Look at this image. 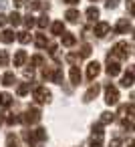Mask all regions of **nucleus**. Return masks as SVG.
<instances>
[{
  "label": "nucleus",
  "instance_id": "obj_1",
  "mask_svg": "<svg viewBox=\"0 0 135 147\" xmlns=\"http://www.w3.org/2000/svg\"><path fill=\"white\" fill-rule=\"evenodd\" d=\"M109 57H111V59H127V57H131V45H127V42H117V45L113 47V51H111Z\"/></svg>",
  "mask_w": 135,
  "mask_h": 147
},
{
  "label": "nucleus",
  "instance_id": "obj_2",
  "mask_svg": "<svg viewBox=\"0 0 135 147\" xmlns=\"http://www.w3.org/2000/svg\"><path fill=\"white\" fill-rule=\"evenodd\" d=\"M32 99H34L36 103H49V101L53 99V93H51L47 87H36L34 93H32Z\"/></svg>",
  "mask_w": 135,
  "mask_h": 147
},
{
  "label": "nucleus",
  "instance_id": "obj_3",
  "mask_svg": "<svg viewBox=\"0 0 135 147\" xmlns=\"http://www.w3.org/2000/svg\"><path fill=\"white\" fill-rule=\"evenodd\" d=\"M38 121H41V111L38 109H28L24 115H20V123H24V125H34Z\"/></svg>",
  "mask_w": 135,
  "mask_h": 147
},
{
  "label": "nucleus",
  "instance_id": "obj_4",
  "mask_svg": "<svg viewBox=\"0 0 135 147\" xmlns=\"http://www.w3.org/2000/svg\"><path fill=\"white\" fill-rule=\"evenodd\" d=\"M105 103L111 105V107L119 103V91H117V87H113V85L105 87Z\"/></svg>",
  "mask_w": 135,
  "mask_h": 147
},
{
  "label": "nucleus",
  "instance_id": "obj_5",
  "mask_svg": "<svg viewBox=\"0 0 135 147\" xmlns=\"http://www.w3.org/2000/svg\"><path fill=\"white\" fill-rule=\"evenodd\" d=\"M119 73H121V67H119V63L107 55V75H109V77H117Z\"/></svg>",
  "mask_w": 135,
  "mask_h": 147
},
{
  "label": "nucleus",
  "instance_id": "obj_6",
  "mask_svg": "<svg viewBox=\"0 0 135 147\" xmlns=\"http://www.w3.org/2000/svg\"><path fill=\"white\" fill-rule=\"evenodd\" d=\"M109 32H111V26H109V22H97V24H95V34H97L99 38L107 36Z\"/></svg>",
  "mask_w": 135,
  "mask_h": 147
},
{
  "label": "nucleus",
  "instance_id": "obj_7",
  "mask_svg": "<svg viewBox=\"0 0 135 147\" xmlns=\"http://www.w3.org/2000/svg\"><path fill=\"white\" fill-rule=\"evenodd\" d=\"M99 73H101V65H99L97 61L89 63V67H87V79H89V81H93Z\"/></svg>",
  "mask_w": 135,
  "mask_h": 147
},
{
  "label": "nucleus",
  "instance_id": "obj_8",
  "mask_svg": "<svg viewBox=\"0 0 135 147\" xmlns=\"http://www.w3.org/2000/svg\"><path fill=\"white\" fill-rule=\"evenodd\" d=\"M99 91H101V87H99V85H91V87H89V91L85 93L83 101H85V103H91V101H93V99L99 95Z\"/></svg>",
  "mask_w": 135,
  "mask_h": 147
},
{
  "label": "nucleus",
  "instance_id": "obj_9",
  "mask_svg": "<svg viewBox=\"0 0 135 147\" xmlns=\"http://www.w3.org/2000/svg\"><path fill=\"white\" fill-rule=\"evenodd\" d=\"M129 28H131V24H129L127 18H121V20L115 24V32H117V34H123V32H127Z\"/></svg>",
  "mask_w": 135,
  "mask_h": 147
},
{
  "label": "nucleus",
  "instance_id": "obj_10",
  "mask_svg": "<svg viewBox=\"0 0 135 147\" xmlns=\"http://www.w3.org/2000/svg\"><path fill=\"white\" fill-rule=\"evenodd\" d=\"M65 18H67L69 22H73V24H75V22H79L81 12H79V10H75V8H69V10L65 12Z\"/></svg>",
  "mask_w": 135,
  "mask_h": 147
},
{
  "label": "nucleus",
  "instance_id": "obj_11",
  "mask_svg": "<svg viewBox=\"0 0 135 147\" xmlns=\"http://www.w3.org/2000/svg\"><path fill=\"white\" fill-rule=\"evenodd\" d=\"M26 63V51H16L14 55V67H22Z\"/></svg>",
  "mask_w": 135,
  "mask_h": 147
},
{
  "label": "nucleus",
  "instance_id": "obj_12",
  "mask_svg": "<svg viewBox=\"0 0 135 147\" xmlns=\"http://www.w3.org/2000/svg\"><path fill=\"white\" fill-rule=\"evenodd\" d=\"M69 77H71V83H73V85H79V83H81V71H79V67H71Z\"/></svg>",
  "mask_w": 135,
  "mask_h": 147
},
{
  "label": "nucleus",
  "instance_id": "obj_13",
  "mask_svg": "<svg viewBox=\"0 0 135 147\" xmlns=\"http://www.w3.org/2000/svg\"><path fill=\"white\" fill-rule=\"evenodd\" d=\"M14 83H16V77H14V73H12V71H8V73L2 77V85H4V87H12Z\"/></svg>",
  "mask_w": 135,
  "mask_h": 147
},
{
  "label": "nucleus",
  "instance_id": "obj_14",
  "mask_svg": "<svg viewBox=\"0 0 135 147\" xmlns=\"http://www.w3.org/2000/svg\"><path fill=\"white\" fill-rule=\"evenodd\" d=\"M121 85H123V87H133V69H129V71L123 75Z\"/></svg>",
  "mask_w": 135,
  "mask_h": 147
},
{
  "label": "nucleus",
  "instance_id": "obj_15",
  "mask_svg": "<svg viewBox=\"0 0 135 147\" xmlns=\"http://www.w3.org/2000/svg\"><path fill=\"white\" fill-rule=\"evenodd\" d=\"M14 38H16V34H14L12 30H2V32H0V40L6 42V45H8V42H12Z\"/></svg>",
  "mask_w": 135,
  "mask_h": 147
},
{
  "label": "nucleus",
  "instance_id": "obj_16",
  "mask_svg": "<svg viewBox=\"0 0 135 147\" xmlns=\"http://www.w3.org/2000/svg\"><path fill=\"white\" fill-rule=\"evenodd\" d=\"M113 119H115V115H113V113H109V111H103V113H101V119H99V123H101V125H109V123H113Z\"/></svg>",
  "mask_w": 135,
  "mask_h": 147
},
{
  "label": "nucleus",
  "instance_id": "obj_17",
  "mask_svg": "<svg viewBox=\"0 0 135 147\" xmlns=\"http://www.w3.org/2000/svg\"><path fill=\"white\" fill-rule=\"evenodd\" d=\"M87 18H89L91 22H95V20L99 18V8H97V6H89V8H87Z\"/></svg>",
  "mask_w": 135,
  "mask_h": 147
},
{
  "label": "nucleus",
  "instance_id": "obj_18",
  "mask_svg": "<svg viewBox=\"0 0 135 147\" xmlns=\"http://www.w3.org/2000/svg\"><path fill=\"white\" fill-rule=\"evenodd\" d=\"M75 42H77L75 34H71V32H63V45H65V47H73Z\"/></svg>",
  "mask_w": 135,
  "mask_h": 147
},
{
  "label": "nucleus",
  "instance_id": "obj_19",
  "mask_svg": "<svg viewBox=\"0 0 135 147\" xmlns=\"http://www.w3.org/2000/svg\"><path fill=\"white\" fill-rule=\"evenodd\" d=\"M93 139H97V141H103V125H101V123L93 125Z\"/></svg>",
  "mask_w": 135,
  "mask_h": 147
},
{
  "label": "nucleus",
  "instance_id": "obj_20",
  "mask_svg": "<svg viewBox=\"0 0 135 147\" xmlns=\"http://www.w3.org/2000/svg\"><path fill=\"white\" fill-rule=\"evenodd\" d=\"M6 20H8V22H10V24H12V26H18V24H20V22H22V16H20V14H18V12H12V14H10V16H8V18H6Z\"/></svg>",
  "mask_w": 135,
  "mask_h": 147
},
{
  "label": "nucleus",
  "instance_id": "obj_21",
  "mask_svg": "<svg viewBox=\"0 0 135 147\" xmlns=\"http://www.w3.org/2000/svg\"><path fill=\"white\" fill-rule=\"evenodd\" d=\"M51 30H53V34H63V32H65V24H63L61 20H57V22H53Z\"/></svg>",
  "mask_w": 135,
  "mask_h": 147
},
{
  "label": "nucleus",
  "instance_id": "obj_22",
  "mask_svg": "<svg viewBox=\"0 0 135 147\" xmlns=\"http://www.w3.org/2000/svg\"><path fill=\"white\" fill-rule=\"evenodd\" d=\"M16 38H18V42H22V45H28L32 36H30L26 30H22V32H18V34H16Z\"/></svg>",
  "mask_w": 135,
  "mask_h": 147
},
{
  "label": "nucleus",
  "instance_id": "obj_23",
  "mask_svg": "<svg viewBox=\"0 0 135 147\" xmlns=\"http://www.w3.org/2000/svg\"><path fill=\"white\" fill-rule=\"evenodd\" d=\"M28 91H30V83H20V85H18V89H16L18 97H24Z\"/></svg>",
  "mask_w": 135,
  "mask_h": 147
},
{
  "label": "nucleus",
  "instance_id": "obj_24",
  "mask_svg": "<svg viewBox=\"0 0 135 147\" xmlns=\"http://www.w3.org/2000/svg\"><path fill=\"white\" fill-rule=\"evenodd\" d=\"M12 103V97L8 95V93H0V105H2V107H8Z\"/></svg>",
  "mask_w": 135,
  "mask_h": 147
},
{
  "label": "nucleus",
  "instance_id": "obj_25",
  "mask_svg": "<svg viewBox=\"0 0 135 147\" xmlns=\"http://www.w3.org/2000/svg\"><path fill=\"white\" fill-rule=\"evenodd\" d=\"M34 42H36V47H38V49H45V47L49 45V40H47V36H45V34H38V36L34 38Z\"/></svg>",
  "mask_w": 135,
  "mask_h": 147
},
{
  "label": "nucleus",
  "instance_id": "obj_26",
  "mask_svg": "<svg viewBox=\"0 0 135 147\" xmlns=\"http://www.w3.org/2000/svg\"><path fill=\"white\" fill-rule=\"evenodd\" d=\"M8 61H10L8 51H0V67H6V65H8Z\"/></svg>",
  "mask_w": 135,
  "mask_h": 147
},
{
  "label": "nucleus",
  "instance_id": "obj_27",
  "mask_svg": "<svg viewBox=\"0 0 135 147\" xmlns=\"http://www.w3.org/2000/svg\"><path fill=\"white\" fill-rule=\"evenodd\" d=\"M91 51H93V49H91V45H83V47H81V55H79V57H81V59H87V57H91Z\"/></svg>",
  "mask_w": 135,
  "mask_h": 147
},
{
  "label": "nucleus",
  "instance_id": "obj_28",
  "mask_svg": "<svg viewBox=\"0 0 135 147\" xmlns=\"http://www.w3.org/2000/svg\"><path fill=\"white\" fill-rule=\"evenodd\" d=\"M22 22H24V26H28V28H32V26L36 24V20H34V16H32V14H26Z\"/></svg>",
  "mask_w": 135,
  "mask_h": 147
},
{
  "label": "nucleus",
  "instance_id": "obj_29",
  "mask_svg": "<svg viewBox=\"0 0 135 147\" xmlns=\"http://www.w3.org/2000/svg\"><path fill=\"white\" fill-rule=\"evenodd\" d=\"M24 4L28 6V10H36V8H41V2H38V0H24Z\"/></svg>",
  "mask_w": 135,
  "mask_h": 147
},
{
  "label": "nucleus",
  "instance_id": "obj_30",
  "mask_svg": "<svg viewBox=\"0 0 135 147\" xmlns=\"http://www.w3.org/2000/svg\"><path fill=\"white\" fill-rule=\"evenodd\" d=\"M6 123H8V125H14V123H20V117H16L14 113H8V115H6Z\"/></svg>",
  "mask_w": 135,
  "mask_h": 147
},
{
  "label": "nucleus",
  "instance_id": "obj_31",
  "mask_svg": "<svg viewBox=\"0 0 135 147\" xmlns=\"http://www.w3.org/2000/svg\"><path fill=\"white\" fill-rule=\"evenodd\" d=\"M49 22H51V20H49V16H41V18L36 20L38 28H47V26H49Z\"/></svg>",
  "mask_w": 135,
  "mask_h": 147
},
{
  "label": "nucleus",
  "instance_id": "obj_32",
  "mask_svg": "<svg viewBox=\"0 0 135 147\" xmlns=\"http://www.w3.org/2000/svg\"><path fill=\"white\" fill-rule=\"evenodd\" d=\"M43 63H45V59H43L41 55H34V57H32V61H30V65H32V67H41Z\"/></svg>",
  "mask_w": 135,
  "mask_h": 147
},
{
  "label": "nucleus",
  "instance_id": "obj_33",
  "mask_svg": "<svg viewBox=\"0 0 135 147\" xmlns=\"http://www.w3.org/2000/svg\"><path fill=\"white\" fill-rule=\"evenodd\" d=\"M53 73H55V69H43V77L47 79V81H53Z\"/></svg>",
  "mask_w": 135,
  "mask_h": 147
},
{
  "label": "nucleus",
  "instance_id": "obj_34",
  "mask_svg": "<svg viewBox=\"0 0 135 147\" xmlns=\"http://www.w3.org/2000/svg\"><path fill=\"white\" fill-rule=\"evenodd\" d=\"M8 147H18V143H16V137L8 135Z\"/></svg>",
  "mask_w": 135,
  "mask_h": 147
},
{
  "label": "nucleus",
  "instance_id": "obj_35",
  "mask_svg": "<svg viewBox=\"0 0 135 147\" xmlns=\"http://www.w3.org/2000/svg\"><path fill=\"white\" fill-rule=\"evenodd\" d=\"M117 2H119V0H107V2H105V6L111 10V8H115V6H117Z\"/></svg>",
  "mask_w": 135,
  "mask_h": 147
},
{
  "label": "nucleus",
  "instance_id": "obj_36",
  "mask_svg": "<svg viewBox=\"0 0 135 147\" xmlns=\"http://www.w3.org/2000/svg\"><path fill=\"white\" fill-rule=\"evenodd\" d=\"M67 61H69V63H77V61H81V57H79V55H69Z\"/></svg>",
  "mask_w": 135,
  "mask_h": 147
},
{
  "label": "nucleus",
  "instance_id": "obj_37",
  "mask_svg": "<svg viewBox=\"0 0 135 147\" xmlns=\"http://www.w3.org/2000/svg\"><path fill=\"white\" fill-rule=\"evenodd\" d=\"M32 75H34V69L30 67V69H24V77L26 79H32Z\"/></svg>",
  "mask_w": 135,
  "mask_h": 147
},
{
  "label": "nucleus",
  "instance_id": "obj_38",
  "mask_svg": "<svg viewBox=\"0 0 135 147\" xmlns=\"http://www.w3.org/2000/svg\"><path fill=\"white\" fill-rule=\"evenodd\" d=\"M109 147H121V139H113Z\"/></svg>",
  "mask_w": 135,
  "mask_h": 147
},
{
  "label": "nucleus",
  "instance_id": "obj_39",
  "mask_svg": "<svg viewBox=\"0 0 135 147\" xmlns=\"http://www.w3.org/2000/svg\"><path fill=\"white\" fill-rule=\"evenodd\" d=\"M127 10L129 14H133V0H127Z\"/></svg>",
  "mask_w": 135,
  "mask_h": 147
},
{
  "label": "nucleus",
  "instance_id": "obj_40",
  "mask_svg": "<svg viewBox=\"0 0 135 147\" xmlns=\"http://www.w3.org/2000/svg\"><path fill=\"white\" fill-rule=\"evenodd\" d=\"M91 147H103V145H101V141H97V139H93V141H91Z\"/></svg>",
  "mask_w": 135,
  "mask_h": 147
},
{
  "label": "nucleus",
  "instance_id": "obj_41",
  "mask_svg": "<svg viewBox=\"0 0 135 147\" xmlns=\"http://www.w3.org/2000/svg\"><path fill=\"white\" fill-rule=\"evenodd\" d=\"M63 2H65V4H71V6H73V4H79V0H63Z\"/></svg>",
  "mask_w": 135,
  "mask_h": 147
},
{
  "label": "nucleus",
  "instance_id": "obj_42",
  "mask_svg": "<svg viewBox=\"0 0 135 147\" xmlns=\"http://www.w3.org/2000/svg\"><path fill=\"white\" fill-rule=\"evenodd\" d=\"M6 24V16L4 14H0V26H4Z\"/></svg>",
  "mask_w": 135,
  "mask_h": 147
},
{
  "label": "nucleus",
  "instance_id": "obj_43",
  "mask_svg": "<svg viewBox=\"0 0 135 147\" xmlns=\"http://www.w3.org/2000/svg\"><path fill=\"white\" fill-rule=\"evenodd\" d=\"M24 4V0H14V6H22Z\"/></svg>",
  "mask_w": 135,
  "mask_h": 147
},
{
  "label": "nucleus",
  "instance_id": "obj_44",
  "mask_svg": "<svg viewBox=\"0 0 135 147\" xmlns=\"http://www.w3.org/2000/svg\"><path fill=\"white\" fill-rule=\"evenodd\" d=\"M0 125H2V119H0Z\"/></svg>",
  "mask_w": 135,
  "mask_h": 147
},
{
  "label": "nucleus",
  "instance_id": "obj_45",
  "mask_svg": "<svg viewBox=\"0 0 135 147\" xmlns=\"http://www.w3.org/2000/svg\"><path fill=\"white\" fill-rule=\"evenodd\" d=\"M129 147H133V145H129Z\"/></svg>",
  "mask_w": 135,
  "mask_h": 147
}]
</instances>
